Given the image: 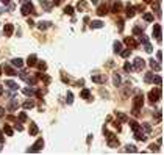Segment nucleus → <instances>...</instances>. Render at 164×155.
I'll use <instances>...</instances> for the list:
<instances>
[{"label":"nucleus","instance_id":"nucleus-1","mask_svg":"<svg viewBox=\"0 0 164 155\" xmlns=\"http://www.w3.org/2000/svg\"><path fill=\"white\" fill-rule=\"evenodd\" d=\"M142 105H144V96H142V93L136 94L134 97H133V115L134 116L139 115V110L142 108Z\"/></svg>","mask_w":164,"mask_h":155},{"label":"nucleus","instance_id":"nucleus-2","mask_svg":"<svg viewBox=\"0 0 164 155\" xmlns=\"http://www.w3.org/2000/svg\"><path fill=\"white\" fill-rule=\"evenodd\" d=\"M103 132H105V136H106V144L109 147H117L119 146V139L116 138V135L111 133V132H106V130H103Z\"/></svg>","mask_w":164,"mask_h":155},{"label":"nucleus","instance_id":"nucleus-3","mask_svg":"<svg viewBox=\"0 0 164 155\" xmlns=\"http://www.w3.org/2000/svg\"><path fill=\"white\" fill-rule=\"evenodd\" d=\"M161 99V88H155V89H152L149 93V100L152 103H155V102H158V100Z\"/></svg>","mask_w":164,"mask_h":155},{"label":"nucleus","instance_id":"nucleus-4","mask_svg":"<svg viewBox=\"0 0 164 155\" xmlns=\"http://www.w3.org/2000/svg\"><path fill=\"white\" fill-rule=\"evenodd\" d=\"M42 147H44V141L42 139H38L36 143L31 146V147H28L27 149V154H33V152H39V150H42Z\"/></svg>","mask_w":164,"mask_h":155},{"label":"nucleus","instance_id":"nucleus-5","mask_svg":"<svg viewBox=\"0 0 164 155\" xmlns=\"http://www.w3.org/2000/svg\"><path fill=\"white\" fill-rule=\"evenodd\" d=\"M22 14L24 16H28V14H31V13H34V8H33V5H31V2H27V3H24L22 5Z\"/></svg>","mask_w":164,"mask_h":155},{"label":"nucleus","instance_id":"nucleus-6","mask_svg":"<svg viewBox=\"0 0 164 155\" xmlns=\"http://www.w3.org/2000/svg\"><path fill=\"white\" fill-rule=\"evenodd\" d=\"M141 42H142L144 44V49H145V52H147V53H152V45H150V42H149V38H147V36H144V35H141Z\"/></svg>","mask_w":164,"mask_h":155},{"label":"nucleus","instance_id":"nucleus-7","mask_svg":"<svg viewBox=\"0 0 164 155\" xmlns=\"http://www.w3.org/2000/svg\"><path fill=\"white\" fill-rule=\"evenodd\" d=\"M153 36H155V39H156L158 42H161V41H163V38H161V25H159V24L153 25Z\"/></svg>","mask_w":164,"mask_h":155},{"label":"nucleus","instance_id":"nucleus-8","mask_svg":"<svg viewBox=\"0 0 164 155\" xmlns=\"http://www.w3.org/2000/svg\"><path fill=\"white\" fill-rule=\"evenodd\" d=\"M124 42L128 45V47H131V49H138V41H136L133 36H127V38L124 39Z\"/></svg>","mask_w":164,"mask_h":155},{"label":"nucleus","instance_id":"nucleus-9","mask_svg":"<svg viewBox=\"0 0 164 155\" xmlns=\"http://www.w3.org/2000/svg\"><path fill=\"white\" fill-rule=\"evenodd\" d=\"M144 67H145V61H144L141 57H138V58L134 60V69H136V71H142Z\"/></svg>","mask_w":164,"mask_h":155},{"label":"nucleus","instance_id":"nucleus-10","mask_svg":"<svg viewBox=\"0 0 164 155\" xmlns=\"http://www.w3.org/2000/svg\"><path fill=\"white\" fill-rule=\"evenodd\" d=\"M88 8H89L88 2H84V0H80V2H77V10H78V11L84 13L86 10H88Z\"/></svg>","mask_w":164,"mask_h":155},{"label":"nucleus","instance_id":"nucleus-11","mask_svg":"<svg viewBox=\"0 0 164 155\" xmlns=\"http://www.w3.org/2000/svg\"><path fill=\"white\" fill-rule=\"evenodd\" d=\"M13 31H14V25L13 24H6L5 27H3V35L5 36H11Z\"/></svg>","mask_w":164,"mask_h":155},{"label":"nucleus","instance_id":"nucleus-12","mask_svg":"<svg viewBox=\"0 0 164 155\" xmlns=\"http://www.w3.org/2000/svg\"><path fill=\"white\" fill-rule=\"evenodd\" d=\"M125 14H127V17H133L134 14H136V10H134V6L133 5H127L125 6Z\"/></svg>","mask_w":164,"mask_h":155},{"label":"nucleus","instance_id":"nucleus-13","mask_svg":"<svg viewBox=\"0 0 164 155\" xmlns=\"http://www.w3.org/2000/svg\"><path fill=\"white\" fill-rule=\"evenodd\" d=\"M19 107V102H17V99L14 97V96H13L11 97V102H10V105H8V110L10 111H16V108Z\"/></svg>","mask_w":164,"mask_h":155},{"label":"nucleus","instance_id":"nucleus-14","mask_svg":"<svg viewBox=\"0 0 164 155\" xmlns=\"http://www.w3.org/2000/svg\"><path fill=\"white\" fill-rule=\"evenodd\" d=\"M39 3L42 5V8L45 11H52V8H53V3L52 2H49V0H39Z\"/></svg>","mask_w":164,"mask_h":155},{"label":"nucleus","instance_id":"nucleus-15","mask_svg":"<svg viewBox=\"0 0 164 155\" xmlns=\"http://www.w3.org/2000/svg\"><path fill=\"white\" fill-rule=\"evenodd\" d=\"M3 71H5V74H6V75H10V77H14V75L17 74L14 67H11V66H8V64L3 66Z\"/></svg>","mask_w":164,"mask_h":155},{"label":"nucleus","instance_id":"nucleus-16","mask_svg":"<svg viewBox=\"0 0 164 155\" xmlns=\"http://www.w3.org/2000/svg\"><path fill=\"white\" fill-rule=\"evenodd\" d=\"M122 10V3L119 2V0H116V2H113V5H111V11L113 13H116V14H117V13H119Z\"/></svg>","mask_w":164,"mask_h":155},{"label":"nucleus","instance_id":"nucleus-17","mask_svg":"<svg viewBox=\"0 0 164 155\" xmlns=\"http://www.w3.org/2000/svg\"><path fill=\"white\" fill-rule=\"evenodd\" d=\"M36 27H38L39 30H47V28H50V27H52V22H49V21H44V22H39V24L36 25Z\"/></svg>","mask_w":164,"mask_h":155},{"label":"nucleus","instance_id":"nucleus-18","mask_svg":"<svg viewBox=\"0 0 164 155\" xmlns=\"http://www.w3.org/2000/svg\"><path fill=\"white\" fill-rule=\"evenodd\" d=\"M97 14H99V16H105V14H108V6L105 5V3H103V5H100V6L97 8Z\"/></svg>","mask_w":164,"mask_h":155},{"label":"nucleus","instance_id":"nucleus-19","mask_svg":"<svg viewBox=\"0 0 164 155\" xmlns=\"http://www.w3.org/2000/svg\"><path fill=\"white\" fill-rule=\"evenodd\" d=\"M5 85L10 88L11 91H17L19 89V85H16V81H13V80H8V81H5Z\"/></svg>","mask_w":164,"mask_h":155},{"label":"nucleus","instance_id":"nucleus-20","mask_svg":"<svg viewBox=\"0 0 164 155\" xmlns=\"http://www.w3.org/2000/svg\"><path fill=\"white\" fill-rule=\"evenodd\" d=\"M38 133H39V129H38V125H36L34 122H31V124H30V135H31V136H36Z\"/></svg>","mask_w":164,"mask_h":155},{"label":"nucleus","instance_id":"nucleus-21","mask_svg":"<svg viewBox=\"0 0 164 155\" xmlns=\"http://www.w3.org/2000/svg\"><path fill=\"white\" fill-rule=\"evenodd\" d=\"M134 138L138 141H145L147 139V135H144L142 130H138V132H134Z\"/></svg>","mask_w":164,"mask_h":155},{"label":"nucleus","instance_id":"nucleus-22","mask_svg":"<svg viewBox=\"0 0 164 155\" xmlns=\"http://www.w3.org/2000/svg\"><path fill=\"white\" fill-rule=\"evenodd\" d=\"M128 124H130V127H131V130H133V133H134V132H138V130H141V124H139V122H136V121H128Z\"/></svg>","mask_w":164,"mask_h":155},{"label":"nucleus","instance_id":"nucleus-23","mask_svg":"<svg viewBox=\"0 0 164 155\" xmlns=\"http://www.w3.org/2000/svg\"><path fill=\"white\" fill-rule=\"evenodd\" d=\"M11 64L14 67H17V69H20V67L24 66V61H22L20 58H14V60H11Z\"/></svg>","mask_w":164,"mask_h":155},{"label":"nucleus","instance_id":"nucleus-24","mask_svg":"<svg viewBox=\"0 0 164 155\" xmlns=\"http://www.w3.org/2000/svg\"><path fill=\"white\" fill-rule=\"evenodd\" d=\"M22 107H24L25 110H30V108H33V107H34V102H33L31 99H27L25 102L22 103Z\"/></svg>","mask_w":164,"mask_h":155},{"label":"nucleus","instance_id":"nucleus-25","mask_svg":"<svg viewBox=\"0 0 164 155\" xmlns=\"http://www.w3.org/2000/svg\"><path fill=\"white\" fill-rule=\"evenodd\" d=\"M149 64H150V67H152V69H155V71H161V66H159V63L155 61L153 58L149 61Z\"/></svg>","mask_w":164,"mask_h":155},{"label":"nucleus","instance_id":"nucleus-26","mask_svg":"<svg viewBox=\"0 0 164 155\" xmlns=\"http://www.w3.org/2000/svg\"><path fill=\"white\" fill-rule=\"evenodd\" d=\"M36 60H38V57H36V55H30L28 58H27V64H28V66H34L36 63H38Z\"/></svg>","mask_w":164,"mask_h":155},{"label":"nucleus","instance_id":"nucleus-27","mask_svg":"<svg viewBox=\"0 0 164 155\" xmlns=\"http://www.w3.org/2000/svg\"><path fill=\"white\" fill-rule=\"evenodd\" d=\"M125 152L136 154V152H138V149H136V146H134V144H127V146H125Z\"/></svg>","mask_w":164,"mask_h":155},{"label":"nucleus","instance_id":"nucleus-28","mask_svg":"<svg viewBox=\"0 0 164 155\" xmlns=\"http://www.w3.org/2000/svg\"><path fill=\"white\" fill-rule=\"evenodd\" d=\"M105 80H106L105 75H94L92 77V81H95V83H105Z\"/></svg>","mask_w":164,"mask_h":155},{"label":"nucleus","instance_id":"nucleus-29","mask_svg":"<svg viewBox=\"0 0 164 155\" xmlns=\"http://www.w3.org/2000/svg\"><path fill=\"white\" fill-rule=\"evenodd\" d=\"M102 27H103L102 21H92L91 22V28H102Z\"/></svg>","mask_w":164,"mask_h":155},{"label":"nucleus","instance_id":"nucleus-30","mask_svg":"<svg viewBox=\"0 0 164 155\" xmlns=\"http://www.w3.org/2000/svg\"><path fill=\"white\" fill-rule=\"evenodd\" d=\"M116 117H117L119 121H122V122H127V121H128V116L124 115V113H119V111L116 113Z\"/></svg>","mask_w":164,"mask_h":155},{"label":"nucleus","instance_id":"nucleus-31","mask_svg":"<svg viewBox=\"0 0 164 155\" xmlns=\"http://www.w3.org/2000/svg\"><path fill=\"white\" fill-rule=\"evenodd\" d=\"M38 77H39V79L44 81V83H50V77H49V75H45L44 72H39V74H38Z\"/></svg>","mask_w":164,"mask_h":155},{"label":"nucleus","instance_id":"nucleus-32","mask_svg":"<svg viewBox=\"0 0 164 155\" xmlns=\"http://www.w3.org/2000/svg\"><path fill=\"white\" fill-rule=\"evenodd\" d=\"M144 81H145V83H152V81H153V72H147L145 77H144Z\"/></svg>","mask_w":164,"mask_h":155},{"label":"nucleus","instance_id":"nucleus-33","mask_svg":"<svg viewBox=\"0 0 164 155\" xmlns=\"http://www.w3.org/2000/svg\"><path fill=\"white\" fill-rule=\"evenodd\" d=\"M25 96H36V91L31 89V88H24V91H22Z\"/></svg>","mask_w":164,"mask_h":155},{"label":"nucleus","instance_id":"nucleus-34","mask_svg":"<svg viewBox=\"0 0 164 155\" xmlns=\"http://www.w3.org/2000/svg\"><path fill=\"white\" fill-rule=\"evenodd\" d=\"M120 50H122V42H120V41H116V42H114V52L120 53Z\"/></svg>","mask_w":164,"mask_h":155},{"label":"nucleus","instance_id":"nucleus-35","mask_svg":"<svg viewBox=\"0 0 164 155\" xmlns=\"http://www.w3.org/2000/svg\"><path fill=\"white\" fill-rule=\"evenodd\" d=\"M36 64H38V69H39L41 72H44L45 69H47V64H45L44 61H39V63H36Z\"/></svg>","mask_w":164,"mask_h":155},{"label":"nucleus","instance_id":"nucleus-36","mask_svg":"<svg viewBox=\"0 0 164 155\" xmlns=\"http://www.w3.org/2000/svg\"><path fill=\"white\" fill-rule=\"evenodd\" d=\"M113 83H114L116 86H120V77L117 75V74L113 75Z\"/></svg>","mask_w":164,"mask_h":155},{"label":"nucleus","instance_id":"nucleus-37","mask_svg":"<svg viewBox=\"0 0 164 155\" xmlns=\"http://www.w3.org/2000/svg\"><path fill=\"white\" fill-rule=\"evenodd\" d=\"M64 13H66V14H69V16H72V14H74V6L67 5V6L64 8Z\"/></svg>","mask_w":164,"mask_h":155},{"label":"nucleus","instance_id":"nucleus-38","mask_svg":"<svg viewBox=\"0 0 164 155\" xmlns=\"http://www.w3.org/2000/svg\"><path fill=\"white\" fill-rule=\"evenodd\" d=\"M66 102H67V105H72V102H74V94H72L70 91L67 93V100Z\"/></svg>","mask_w":164,"mask_h":155},{"label":"nucleus","instance_id":"nucleus-39","mask_svg":"<svg viewBox=\"0 0 164 155\" xmlns=\"http://www.w3.org/2000/svg\"><path fill=\"white\" fill-rule=\"evenodd\" d=\"M120 55L124 57V58H128L131 55V50L130 49H127V50H120Z\"/></svg>","mask_w":164,"mask_h":155},{"label":"nucleus","instance_id":"nucleus-40","mask_svg":"<svg viewBox=\"0 0 164 155\" xmlns=\"http://www.w3.org/2000/svg\"><path fill=\"white\" fill-rule=\"evenodd\" d=\"M144 21L152 22L153 21V14H152V13H145V14H144Z\"/></svg>","mask_w":164,"mask_h":155},{"label":"nucleus","instance_id":"nucleus-41","mask_svg":"<svg viewBox=\"0 0 164 155\" xmlns=\"http://www.w3.org/2000/svg\"><path fill=\"white\" fill-rule=\"evenodd\" d=\"M89 96H91V91L89 89H83V91H81V97H83V99H89Z\"/></svg>","mask_w":164,"mask_h":155},{"label":"nucleus","instance_id":"nucleus-42","mask_svg":"<svg viewBox=\"0 0 164 155\" xmlns=\"http://www.w3.org/2000/svg\"><path fill=\"white\" fill-rule=\"evenodd\" d=\"M142 129L147 132V133H150V132H152V125H150L149 122H144V124H142Z\"/></svg>","mask_w":164,"mask_h":155},{"label":"nucleus","instance_id":"nucleus-43","mask_svg":"<svg viewBox=\"0 0 164 155\" xmlns=\"http://www.w3.org/2000/svg\"><path fill=\"white\" fill-rule=\"evenodd\" d=\"M3 132H5L6 135H10V136L13 135V129H11L10 125H5V127H3Z\"/></svg>","mask_w":164,"mask_h":155},{"label":"nucleus","instance_id":"nucleus-44","mask_svg":"<svg viewBox=\"0 0 164 155\" xmlns=\"http://www.w3.org/2000/svg\"><path fill=\"white\" fill-rule=\"evenodd\" d=\"M19 121H20V122H25V121H27V113H25V111L19 113Z\"/></svg>","mask_w":164,"mask_h":155},{"label":"nucleus","instance_id":"nucleus-45","mask_svg":"<svg viewBox=\"0 0 164 155\" xmlns=\"http://www.w3.org/2000/svg\"><path fill=\"white\" fill-rule=\"evenodd\" d=\"M153 81H155L156 85H161V83H163V79H161L159 75H153Z\"/></svg>","mask_w":164,"mask_h":155},{"label":"nucleus","instance_id":"nucleus-46","mask_svg":"<svg viewBox=\"0 0 164 155\" xmlns=\"http://www.w3.org/2000/svg\"><path fill=\"white\" fill-rule=\"evenodd\" d=\"M133 33L138 35V36H141V35H142V28H139V27H134V28H133Z\"/></svg>","mask_w":164,"mask_h":155},{"label":"nucleus","instance_id":"nucleus-47","mask_svg":"<svg viewBox=\"0 0 164 155\" xmlns=\"http://www.w3.org/2000/svg\"><path fill=\"white\" fill-rule=\"evenodd\" d=\"M124 69H125L127 72H130L131 69H133V66H131V64H130V63H128V61H127V63H125V64H124Z\"/></svg>","mask_w":164,"mask_h":155},{"label":"nucleus","instance_id":"nucleus-48","mask_svg":"<svg viewBox=\"0 0 164 155\" xmlns=\"http://www.w3.org/2000/svg\"><path fill=\"white\" fill-rule=\"evenodd\" d=\"M134 10H136V11H139V13H144L145 8H144V5H138V6H134Z\"/></svg>","mask_w":164,"mask_h":155},{"label":"nucleus","instance_id":"nucleus-49","mask_svg":"<svg viewBox=\"0 0 164 155\" xmlns=\"http://www.w3.org/2000/svg\"><path fill=\"white\" fill-rule=\"evenodd\" d=\"M117 25H119V30L124 28V19H119V21H117Z\"/></svg>","mask_w":164,"mask_h":155},{"label":"nucleus","instance_id":"nucleus-50","mask_svg":"<svg viewBox=\"0 0 164 155\" xmlns=\"http://www.w3.org/2000/svg\"><path fill=\"white\" fill-rule=\"evenodd\" d=\"M113 125H114L116 129H117V132H120V124H119L117 121H114V122H113Z\"/></svg>","mask_w":164,"mask_h":155},{"label":"nucleus","instance_id":"nucleus-51","mask_svg":"<svg viewBox=\"0 0 164 155\" xmlns=\"http://www.w3.org/2000/svg\"><path fill=\"white\" fill-rule=\"evenodd\" d=\"M156 58H158V61H161V60H163V52H161V50H159V52L156 53Z\"/></svg>","mask_w":164,"mask_h":155},{"label":"nucleus","instance_id":"nucleus-52","mask_svg":"<svg viewBox=\"0 0 164 155\" xmlns=\"http://www.w3.org/2000/svg\"><path fill=\"white\" fill-rule=\"evenodd\" d=\"M149 147H150V150H153V152H156V150H158V147H156L155 144H150Z\"/></svg>","mask_w":164,"mask_h":155},{"label":"nucleus","instance_id":"nucleus-53","mask_svg":"<svg viewBox=\"0 0 164 155\" xmlns=\"http://www.w3.org/2000/svg\"><path fill=\"white\" fill-rule=\"evenodd\" d=\"M5 116V110H3V107H0V119Z\"/></svg>","mask_w":164,"mask_h":155},{"label":"nucleus","instance_id":"nucleus-54","mask_svg":"<svg viewBox=\"0 0 164 155\" xmlns=\"http://www.w3.org/2000/svg\"><path fill=\"white\" fill-rule=\"evenodd\" d=\"M14 124H16V122H14ZM22 129H24V127H22L20 124H16V130L17 132H22Z\"/></svg>","mask_w":164,"mask_h":155},{"label":"nucleus","instance_id":"nucleus-55","mask_svg":"<svg viewBox=\"0 0 164 155\" xmlns=\"http://www.w3.org/2000/svg\"><path fill=\"white\" fill-rule=\"evenodd\" d=\"M0 143L3 144V132H2V130H0Z\"/></svg>","mask_w":164,"mask_h":155},{"label":"nucleus","instance_id":"nucleus-56","mask_svg":"<svg viewBox=\"0 0 164 155\" xmlns=\"http://www.w3.org/2000/svg\"><path fill=\"white\" fill-rule=\"evenodd\" d=\"M61 79H63V81H66V83H67V81H69V79H67L66 75H61Z\"/></svg>","mask_w":164,"mask_h":155},{"label":"nucleus","instance_id":"nucleus-57","mask_svg":"<svg viewBox=\"0 0 164 155\" xmlns=\"http://www.w3.org/2000/svg\"><path fill=\"white\" fill-rule=\"evenodd\" d=\"M92 3H94V5H99V3H100V0H92Z\"/></svg>","mask_w":164,"mask_h":155},{"label":"nucleus","instance_id":"nucleus-58","mask_svg":"<svg viewBox=\"0 0 164 155\" xmlns=\"http://www.w3.org/2000/svg\"><path fill=\"white\" fill-rule=\"evenodd\" d=\"M2 2H3V3H5V5H8V3H10V2H11V0H2Z\"/></svg>","mask_w":164,"mask_h":155},{"label":"nucleus","instance_id":"nucleus-59","mask_svg":"<svg viewBox=\"0 0 164 155\" xmlns=\"http://www.w3.org/2000/svg\"><path fill=\"white\" fill-rule=\"evenodd\" d=\"M3 93V88H2V85H0V94H2Z\"/></svg>","mask_w":164,"mask_h":155},{"label":"nucleus","instance_id":"nucleus-60","mask_svg":"<svg viewBox=\"0 0 164 155\" xmlns=\"http://www.w3.org/2000/svg\"><path fill=\"white\" fill-rule=\"evenodd\" d=\"M144 2H145V3H150V2H153V0H144Z\"/></svg>","mask_w":164,"mask_h":155},{"label":"nucleus","instance_id":"nucleus-61","mask_svg":"<svg viewBox=\"0 0 164 155\" xmlns=\"http://www.w3.org/2000/svg\"><path fill=\"white\" fill-rule=\"evenodd\" d=\"M2 149H3V147H2V143H0V152H2Z\"/></svg>","mask_w":164,"mask_h":155},{"label":"nucleus","instance_id":"nucleus-62","mask_svg":"<svg viewBox=\"0 0 164 155\" xmlns=\"http://www.w3.org/2000/svg\"><path fill=\"white\" fill-rule=\"evenodd\" d=\"M0 75H2V66H0Z\"/></svg>","mask_w":164,"mask_h":155},{"label":"nucleus","instance_id":"nucleus-63","mask_svg":"<svg viewBox=\"0 0 164 155\" xmlns=\"http://www.w3.org/2000/svg\"><path fill=\"white\" fill-rule=\"evenodd\" d=\"M55 3H60V0H55Z\"/></svg>","mask_w":164,"mask_h":155}]
</instances>
